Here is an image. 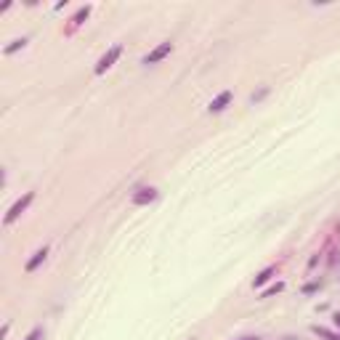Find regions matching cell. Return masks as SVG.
Instances as JSON below:
<instances>
[{"mask_svg":"<svg viewBox=\"0 0 340 340\" xmlns=\"http://www.w3.org/2000/svg\"><path fill=\"white\" fill-rule=\"evenodd\" d=\"M244 340H258V337H244Z\"/></svg>","mask_w":340,"mask_h":340,"instance_id":"15","label":"cell"},{"mask_svg":"<svg viewBox=\"0 0 340 340\" xmlns=\"http://www.w3.org/2000/svg\"><path fill=\"white\" fill-rule=\"evenodd\" d=\"M29 43V38H21V40H14L11 45H6V51L3 53H14V51H19V48H24V45Z\"/></svg>","mask_w":340,"mask_h":340,"instance_id":"8","label":"cell"},{"mask_svg":"<svg viewBox=\"0 0 340 340\" xmlns=\"http://www.w3.org/2000/svg\"><path fill=\"white\" fill-rule=\"evenodd\" d=\"M154 199H157V189H154V186H149V189H138V192L133 194V205L141 207V205L154 202Z\"/></svg>","mask_w":340,"mask_h":340,"instance_id":"5","label":"cell"},{"mask_svg":"<svg viewBox=\"0 0 340 340\" xmlns=\"http://www.w3.org/2000/svg\"><path fill=\"white\" fill-rule=\"evenodd\" d=\"M45 258H48V248H40L38 253H35L29 261H27V266H24V271L27 274H32V271H38V266L40 263H45Z\"/></svg>","mask_w":340,"mask_h":340,"instance_id":"6","label":"cell"},{"mask_svg":"<svg viewBox=\"0 0 340 340\" xmlns=\"http://www.w3.org/2000/svg\"><path fill=\"white\" fill-rule=\"evenodd\" d=\"M319 290V282H308L306 287H303V292H306V295H311V292H316Z\"/></svg>","mask_w":340,"mask_h":340,"instance_id":"13","label":"cell"},{"mask_svg":"<svg viewBox=\"0 0 340 340\" xmlns=\"http://www.w3.org/2000/svg\"><path fill=\"white\" fill-rule=\"evenodd\" d=\"M88 14H90V6H85V8H80V11H77V14H75V19H72V21H75V24H83V19H88Z\"/></svg>","mask_w":340,"mask_h":340,"instance_id":"10","label":"cell"},{"mask_svg":"<svg viewBox=\"0 0 340 340\" xmlns=\"http://www.w3.org/2000/svg\"><path fill=\"white\" fill-rule=\"evenodd\" d=\"M274 274H276V266H266L263 271L253 279V287H263V285H266V282H268V279H271Z\"/></svg>","mask_w":340,"mask_h":340,"instance_id":"7","label":"cell"},{"mask_svg":"<svg viewBox=\"0 0 340 340\" xmlns=\"http://www.w3.org/2000/svg\"><path fill=\"white\" fill-rule=\"evenodd\" d=\"M120 56H122V45H112V48L99 58V64L93 67V72H96V75H104L107 69H112V67H114V61H117Z\"/></svg>","mask_w":340,"mask_h":340,"instance_id":"2","label":"cell"},{"mask_svg":"<svg viewBox=\"0 0 340 340\" xmlns=\"http://www.w3.org/2000/svg\"><path fill=\"white\" fill-rule=\"evenodd\" d=\"M282 282H276V285H271V287H268V290H263L261 292V298H271V295H276V292H282Z\"/></svg>","mask_w":340,"mask_h":340,"instance_id":"9","label":"cell"},{"mask_svg":"<svg viewBox=\"0 0 340 340\" xmlns=\"http://www.w3.org/2000/svg\"><path fill=\"white\" fill-rule=\"evenodd\" d=\"M43 335H45V332H43V327H35V330H32L24 340H43Z\"/></svg>","mask_w":340,"mask_h":340,"instance_id":"12","label":"cell"},{"mask_svg":"<svg viewBox=\"0 0 340 340\" xmlns=\"http://www.w3.org/2000/svg\"><path fill=\"white\" fill-rule=\"evenodd\" d=\"M170 51H173V43H170V40H165V43H160L154 51H149V53L141 58V61H144L146 67H149V64H157V61H162L165 56H170Z\"/></svg>","mask_w":340,"mask_h":340,"instance_id":"3","label":"cell"},{"mask_svg":"<svg viewBox=\"0 0 340 340\" xmlns=\"http://www.w3.org/2000/svg\"><path fill=\"white\" fill-rule=\"evenodd\" d=\"M231 99H234V93H231V90H221L218 96H215L213 101H210L207 112H210V114H215V112H224V109L229 107V104H231Z\"/></svg>","mask_w":340,"mask_h":340,"instance_id":"4","label":"cell"},{"mask_svg":"<svg viewBox=\"0 0 340 340\" xmlns=\"http://www.w3.org/2000/svg\"><path fill=\"white\" fill-rule=\"evenodd\" d=\"M335 327H337V330H340V314H335Z\"/></svg>","mask_w":340,"mask_h":340,"instance_id":"14","label":"cell"},{"mask_svg":"<svg viewBox=\"0 0 340 340\" xmlns=\"http://www.w3.org/2000/svg\"><path fill=\"white\" fill-rule=\"evenodd\" d=\"M314 332H316V335H324L327 340H340V335H332L330 330H324V327H314Z\"/></svg>","mask_w":340,"mask_h":340,"instance_id":"11","label":"cell"},{"mask_svg":"<svg viewBox=\"0 0 340 340\" xmlns=\"http://www.w3.org/2000/svg\"><path fill=\"white\" fill-rule=\"evenodd\" d=\"M32 199H35V192H24V197H19L16 202L11 205V210H8L6 218H3V224H6V226L14 224V221H16V218H19V215H21V213H24V210L32 205Z\"/></svg>","mask_w":340,"mask_h":340,"instance_id":"1","label":"cell"}]
</instances>
